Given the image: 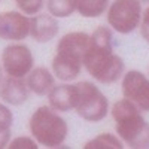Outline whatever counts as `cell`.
Returning <instances> with one entry per match:
<instances>
[{
	"label": "cell",
	"mask_w": 149,
	"mask_h": 149,
	"mask_svg": "<svg viewBox=\"0 0 149 149\" xmlns=\"http://www.w3.org/2000/svg\"><path fill=\"white\" fill-rule=\"evenodd\" d=\"M0 63L3 66L5 74L26 78L34 67V55L26 43L12 42L3 48Z\"/></svg>",
	"instance_id": "cell-7"
},
{
	"label": "cell",
	"mask_w": 149,
	"mask_h": 149,
	"mask_svg": "<svg viewBox=\"0 0 149 149\" xmlns=\"http://www.w3.org/2000/svg\"><path fill=\"white\" fill-rule=\"evenodd\" d=\"M5 78V70H3V66L2 63H0V82H2V79Z\"/></svg>",
	"instance_id": "cell-21"
},
{
	"label": "cell",
	"mask_w": 149,
	"mask_h": 149,
	"mask_svg": "<svg viewBox=\"0 0 149 149\" xmlns=\"http://www.w3.org/2000/svg\"><path fill=\"white\" fill-rule=\"evenodd\" d=\"M125 146L118 134L113 133H102L90 139L84 145L85 149H122Z\"/></svg>",
	"instance_id": "cell-15"
},
{
	"label": "cell",
	"mask_w": 149,
	"mask_h": 149,
	"mask_svg": "<svg viewBox=\"0 0 149 149\" xmlns=\"http://www.w3.org/2000/svg\"><path fill=\"white\" fill-rule=\"evenodd\" d=\"M90 45V33L69 31L60 37L51 70L61 82H73L84 70V55Z\"/></svg>",
	"instance_id": "cell-2"
},
{
	"label": "cell",
	"mask_w": 149,
	"mask_h": 149,
	"mask_svg": "<svg viewBox=\"0 0 149 149\" xmlns=\"http://www.w3.org/2000/svg\"><path fill=\"white\" fill-rule=\"evenodd\" d=\"M74 107L76 115L88 122H100L110 113L109 98L91 81L74 82Z\"/></svg>",
	"instance_id": "cell-5"
},
{
	"label": "cell",
	"mask_w": 149,
	"mask_h": 149,
	"mask_svg": "<svg viewBox=\"0 0 149 149\" xmlns=\"http://www.w3.org/2000/svg\"><path fill=\"white\" fill-rule=\"evenodd\" d=\"M60 31V24H58V18H55L54 15L43 14L39 12L31 17V22H30V37L37 42V43H48L52 39H55L57 34Z\"/></svg>",
	"instance_id": "cell-11"
},
{
	"label": "cell",
	"mask_w": 149,
	"mask_h": 149,
	"mask_svg": "<svg viewBox=\"0 0 149 149\" xmlns=\"http://www.w3.org/2000/svg\"><path fill=\"white\" fill-rule=\"evenodd\" d=\"M139 2H140L142 5H145V3H146V5H149V0H139Z\"/></svg>",
	"instance_id": "cell-22"
},
{
	"label": "cell",
	"mask_w": 149,
	"mask_h": 149,
	"mask_svg": "<svg viewBox=\"0 0 149 149\" xmlns=\"http://www.w3.org/2000/svg\"><path fill=\"white\" fill-rule=\"evenodd\" d=\"M31 17L21 10L0 12V39L6 42H22L30 36Z\"/></svg>",
	"instance_id": "cell-9"
},
{
	"label": "cell",
	"mask_w": 149,
	"mask_h": 149,
	"mask_svg": "<svg viewBox=\"0 0 149 149\" xmlns=\"http://www.w3.org/2000/svg\"><path fill=\"white\" fill-rule=\"evenodd\" d=\"M27 85L30 91L34 95H48L54 86L57 85V78L51 69H48L45 66H37L33 67V70L26 76Z\"/></svg>",
	"instance_id": "cell-12"
},
{
	"label": "cell",
	"mask_w": 149,
	"mask_h": 149,
	"mask_svg": "<svg viewBox=\"0 0 149 149\" xmlns=\"http://www.w3.org/2000/svg\"><path fill=\"white\" fill-rule=\"evenodd\" d=\"M29 131L45 148H60L69 137V124L49 104L39 106L29 119Z\"/></svg>",
	"instance_id": "cell-4"
},
{
	"label": "cell",
	"mask_w": 149,
	"mask_h": 149,
	"mask_svg": "<svg viewBox=\"0 0 149 149\" xmlns=\"http://www.w3.org/2000/svg\"><path fill=\"white\" fill-rule=\"evenodd\" d=\"M139 30H140L142 39L146 43H149V5L143 9V15H142V21H140Z\"/></svg>",
	"instance_id": "cell-20"
},
{
	"label": "cell",
	"mask_w": 149,
	"mask_h": 149,
	"mask_svg": "<svg viewBox=\"0 0 149 149\" xmlns=\"http://www.w3.org/2000/svg\"><path fill=\"white\" fill-rule=\"evenodd\" d=\"M113 33L109 26H98L90 33V45L84 55V69L103 85L121 81L125 73V63L113 51Z\"/></svg>",
	"instance_id": "cell-1"
},
{
	"label": "cell",
	"mask_w": 149,
	"mask_h": 149,
	"mask_svg": "<svg viewBox=\"0 0 149 149\" xmlns=\"http://www.w3.org/2000/svg\"><path fill=\"white\" fill-rule=\"evenodd\" d=\"M12 124H14V113L9 109V104L0 102V149L8 148L10 142Z\"/></svg>",
	"instance_id": "cell-16"
},
{
	"label": "cell",
	"mask_w": 149,
	"mask_h": 149,
	"mask_svg": "<svg viewBox=\"0 0 149 149\" xmlns=\"http://www.w3.org/2000/svg\"><path fill=\"white\" fill-rule=\"evenodd\" d=\"M9 149H37L39 148V143L36 142V139L33 136H17V137L10 139Z\"/></svg>",
	"instance_id": "cell-19"
},
{
	"label": "cell",
	"mask_w": 149,
	"mask_h": 149,
	"mask_svg": "<svg viewBox=\"0 0 149 149\" xmlns=\"http://www.w3.org/2000/svg\"><path fill=\"white\" fill-rule=\"evenodd\" d=\"M110 116L121 140L133 149H149V122L143 112L128 98L122 97L110 106Z\"/></svg>",
	"instance_id": "cell-3"
},
{
	"label": "cell",
	"mask_w": 149,
	"mask_h": 149,
	"mask_svg": "<svg viewBox=\"0 0 149 149\" xmlns=\"http://www.w3.org/2000/svg\"><path fill=\"white\" fill-rule=\"evenodd\" d=\"M110 0H78V14L84 18H98L106 15Z\"/></svg>",
	"instance_id": "cell-14"
},
{
	"label": "cell",
	"mask_w": 149,
	"mask_h": 149,
	"mask_svg": "<svg viewBox=\"0 0 149 149\" xmlns=\"http://www.w3.org/2000/svg\"><path fill=\"white\" fill-rule=\"evenodd\" d=\"M48 104L60 113L73 110L74 107V85L70 82L57 84L48 94Z\"/></svg>",
	"instance_id": "cell-13"
},
{
	"label": "cell",
	"mask_w": 149,
	"mask_h": 149,
	"mask_svg": "<svg viewBox=\"0 0 149 149\" xmlns=\"http://www.w3.org/2000/svg\"><path fill=\"white\" fill-rule=\"evenodd\" d=\"M14 2H15L17 9L29 17L39 14L46 6V0H14Z\"/></svg>",
	"instance_id": "cell-18"
},
{
	"label": "cell",
	"mask_w": 149,
	"mask_h": 149,
	"mask_svg": "<svg viewBox=\"0 0 149 149\" xmlns=\"http://www.w3.org/2000/svg\"><path fill=\"white\" fill-rule=\"evenodd\" d=\"M122 97L128 98L143 113L149 112V76L140 70H125L121 79Z\"/></svg>",
	"instance_id": "cell-8"
},
{
	"label": "cell",
	"mask_w": 149,
	"mask_h": 149,
	"mask_svg": "<svg viewBox=\"0 0 149 149\" xmlns=\"http://www.w3.org/2000/svg\"><path fill=\"white\" fill-rule=\"evenodd\" d=\"M46 10L58 19L67 18L78 10V0H46Z\"/></svg>",
	"instance_id": "cell-17"
},
{
	"label": "cell",
	"mask_w": 149,
	"mask_h": 149,
	"mask_svg": "<svg viewBox=\"0 0 149 149\" xmlns=\"http://www.w3.org/2000/svg\"><path fill=\"white\" fill-rule=\"evenodd\" d=\"M30 88L27 85L26 78H17L5 74L0 82V100L9 106H21L29 100Z\"/></svg>",
	"instance_id": "cell-10"
},
{
	"label": "cell",
	"mask_w": 149,
	"mask_h": 149,
	"mask_svg": "<svg viewBox=\"0 0 149 149\" xmlns=\"http://www.w3.org/2000/svg\"><path fill=\"white\" fill-rule=\"evenodd\" d=\"M142 15L143 8L139 0H112L106 12V21L113 31L130 34L139 29Z\"/></svg>",
	"instance_id": "cell-6"
}]
</instances>
